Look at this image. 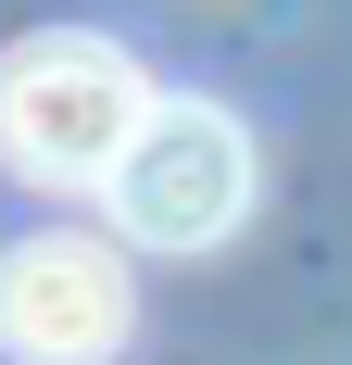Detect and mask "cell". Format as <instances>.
Returning <instances> with one entry per match:
<instances>
[{
  "instance_id": "6da1fadb",
  "label": "cell",
  "mask_w": 352,
  "mask_h": 365,
  "mask_svg": "<svg viewBox=\"0 0 352 365\" xmlns=\"http://www.w3.org/2000/svg\"><path fill=\"white\" fill-rule=\"evenodd\" d=\"M151 126L139 63L88 26H38L0 51V164L38 189H101L126 164V139Z\"/></svg>"
},
{
  "instance_id": "7a4b0ae2",
  "label": "cell",
  "mask_w": 352,
  "mask_h": 365,
  "mask_svg": "<svg viewBox=\"0 0 352 365\" xmlns=\"http://www.w3.org/2000/svg\"><path fill=\"white\" fill-rule=\"evenodd\" d=\"M101 189H113V227L139 252H214L252 215V139L214 101H151V126L126 139V164Z\"/></svg>"
},
{
  "instance_id": "3957f363",
  "label": "cell",
  "mask_w": 352,
  "mask_h": 365,
  "mask_svg": "<svg viewBox=\"0 0 352 365\" xmlns=\"http://www.w3.org/2000/svg\"><path fill=\"white\" fill-rule=\"evenodd\" d=\"M0 353L13 365H113L126 353V264L113 240L38 227L0 252Z\"/></svg>"
}]
</instances>
